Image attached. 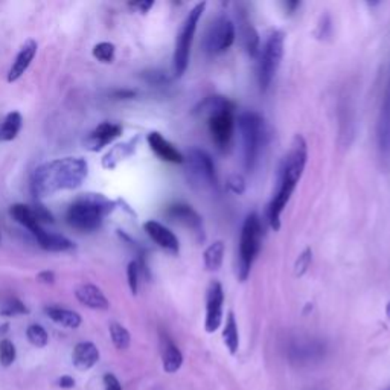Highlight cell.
I'll use <instances>...</instances> for the list:
<instances>
[{
	"instance_id": "cell-42",
	"label": "cell",
	"mask_w": 390,
	"mask_h": 390,
	"mask_svg": "<svg viewBox=\"0 0 390 390\" xmlns=\"http://www.w3.org/2000/svg\"><path fill=\"white\" fill-rule=\"evenodd\" d=\"M58 387L62 389H73L75 387V378L71 377V375H63V377H59L57 381Z\"/></svg>"
},
{
	"instance_id": "cell-30",
	"label": "cell",
	"mask_w": 390,
	"mask_h": 390,
	"mask_svg": "<svg viewBox=\"0 0 390 390\" xmlns=\"http://www.w3.org/2000/svg\"><path fill=\"white\" fill-rule=\"evenodd\" d=\"M110 337H111V342H113L116 349L125 351V349L130 348V343H131L130 333L127 331V329L122 325L116 324V322L110 325Z\"/></svg>"
},
{
	"instance_id": "cell-35",
	"label": "cell",
	"mask_w": 390,
	"mask_h": 390,
	"mask_svg": "<svg viewBox=\"0 0 390 390\" xmlns=\"http://www.w3.org/2000/svg\"><path fill=\"white\" fill-rule=\"evenodd\" d=\"M139 277H140V266L138 261H131L127 267V279H129V287L133 295H138L139 290Z\"/></svg>"
},
{
	"instance_id": "cell-31",
	"label": "cell",
	"mask_w": 390,
	"mask_h": 390,
	"mask_svg": "<svg viewBox=\"0 0 390 390\" xmlns=\"http://www.w3.org/2000/svg\"><path fill=\"white\" fill-rule=\"evenodd\" d=\"M28 313H29L28 306L17 297L8 299V301L3 302L2 308H0V314H2V316H5V317L24 316V314H28Z\"/></svg>"
},
{
	"instance_id": "cell-25",
	"label": "cell",
	"mask_w": 390,
	"mask_h": 390,
	"mask_svg": "<svg viewBox=\"0 0 390 390\" xmlns=\"http://www.w3.org/2000/svg\"><path fill=\"white\" fill-rule=\"evenodd\" d=\"M136 144H138V139H133L130 142H127V144H121V145H116L111 148L110 151L104 156L102 167L106 169H113L119 162L124 160L125 157L133 154L134 148H136Z\"/></svg>"
},
{
	"instance_id": "cell-1",
	"label": "cell",
	"mask_w": 390,
	"mask_h": 390,
	"mask_svg": "<svg viewBox=\"0 0 390 390\" xmlns=\"http://www.w3.org/2000/svg\"><path fill=\"white\" fill-rule=\"evenodd\" d=\"M89 174L87 162L81 157L55 159L34 171L32 192L37 197H49L59 191L77 189Z\"/></svg>"
},
{
	"instance_id": "cell-13",
	"label": "cell",
	"mask_w": 390,
	"mask_h": 390,
	"mask_svg": "<svg viewBox=\"0 0 390 390\" xmlns=\"http://www.w3.org/2000/svg\"><path fill=\"white\" fill-rule=\"evenodd\" d=\"M223 305H224V291L220 282H212L209 285L206 296V319L205 329L206 333L212 334L223 324Z\"/></svg>"
},
{
	"instance_id": "cell-22",
	"label": "cell",
	"mask_w": 390,
	"mask_h": 390,
	"mask_svg": "<svg viewBox=\"0 0 390 390\" xmlns=\"http://www.w3.org/2000/svg\"><path fill=\"white\" fill-rule=\"evenodd\" d=\"M34 238L37 239V243H39L41 249L48 252H69L75 247L71 239L58 234H49V232L44 229L37 232Z\"/></svg>"
},
{
	"instance_id": "cell-2",
	"label": "cell",
	"mask_w": 390,
	"mask_h": 390,
	"mask_svg": "<svg viewBox=\"0 0 390 390\" xmlns=\"http://www.w3.org/2000/svg\"><path fill=\"white\" fill-rule=\"evenodd\" d=\"M306 159H308V147H306V140L304 136L297 134L291 142L290 151L285 157L281 168L279 176V186H277V192L275 194L273 200L268 205V223L272 229L279 230L281 229V215L284 212L285 206L288 205L291 198L292 191L296 189L297 182L301 180Z\"/></svg>"
},
{
	"instance_id": "cell-6",
	"label": "cell",
	"mask_w": 390,
	"mask_h": 390,
	"mask_svg": "<svg viewBox=\"0 0 390 390\" xmlns=\"http://www.w3.org/2000/svg\"><path fill=\"white\" fill-rule=\"evenodd\" d=\"M262 244V223L258 214L247 215L241 229V239H239V261H238V276L245 281L250 275L254 259L258 258Z\"/></svg>"
},
{
	"instance_id": "cell-21",
	"label": "cell",
	"mask_w": 390,
	"mask_h": 390,
	"mask_svg": "<svg viewBox=\"0 0 390 390\" xmlns=\"http://www.w3.org/2000/svg\"><path fill=\"white\" fill-rule=\"evenodd\" d=\"M162 363L167 373H176L183 364V354L168 335H162Z\"/></svg>"
},
{
	"instance_id": "cell-23",
	"label": "cell",
	"mask_w": 390,
	"mask_h": 390,
	"mask_svg": "<svg viewBox=\"0 0 390 390\" xmlns=\"http://www.w3.org/2000/svg\"><path fill=\"white\" fill-rule=\"evenodd\" d=\"M44 313L48 314V317L50 320H54L55 324L62 325L64 328L77 329L82 322L78 313L66 310V308H59V306H46V308H44Z\"/></svg>"
},
{
	"instance_id": "cell-24",
	"label": "cell",
	"mask_w": 390,
	"mask_h": 390,
	"mask_svg": "<svg viewBox=\"0 0 390 390\" xmlns=\"http://www.w3.org/2000/svg\"><path fill=\"white\" fill-rule=\"evenodd\" d=\"M11 216L14 220H16L19 224H21L25 229H28L31 232L32 235H35L37 232H39L41 228V224L39 223V220L35 219L32 207L25 206V205H14L10 211Z\"/></svg>"
},
{
	"instance_id": "cell-12",
	"label": "cell",
	"mask_w": 390,
	"mask_h": 390,
	"mask_svg": "<svg viewBox=\"0 0 390 390\" xmlns=\"http://www.w3.org/2000/svg\"><path fill=\"white\" fill-rule=\"evenodd\" d=\"M325 343L316 339H296L290 343L288 357L292 363L308 364L325 357Z\"/></svg>"
},
{
	"instance_id": "cell-14",
	"label": "cell",
	"mask_w": 390,
	"mask_h": 390,
	"mask_svg": "<svg viewBox=\"0 0 390 390\" xmlns=\"http://www.w3.org/2000/svg\"><path fill=\"white\" fill-rule=\"evenodd\" d=\"M167 215L171 220H174L180 224H183L185 228L191 229L200 241L205 239V228H203V219H201L200 214L195 211V209L189 205L185 203H176L168 207Z\"/></svg>"
},
{
	"instance_id": "cell-29",
	"label": "cell",
	"mask_w": 390,
	"mask_h": 390,
	"mask_svg": "<svg viewBox=\"0 0 390 390\" xmlns=\"http://www.w3.org/2000/svg\"><path fill=\"white\" fill-rule=\"evenodd\" d=\"M241 40L244 48L247 50V54L254 57L259 54V37L258 32L254 31V28L249 24V21L244 20V24L241 26Z\"/></svg>"
},
{
	"instance_id": "cell-36",
	"label": "cell",
	"mask_w": 390,
	"mask_h": 390,
	"mask_svg": "<svg viewBox=\"0 0 390 390\" xmlns=\"http://www.w3.org/2000/svg\"><path fill=\"white\" fill-rule=\"evenodd\" d=\"M311 259H313L311 249H305L301 253V257L297 258L296 264H295V275L297 277H301V276H304L306 273V270H308L310 266H311Z\"/></svg>"
},
{
	"instance_id": "cell-40",
	"label": "cell",
	"mask_w": 390,
	"mask_h": 390,
	"mask_svg": "<svg viewBox=\"0 0 390 390\" xmlns=\"http://www.w3.org/2000/svg\"><path fill=\"white\" fill-rule=\"evenodd\" d=\"M147 80L151 82V84H163V82L168 81L167 75L162 73V72H148Z\"/></svg>"
},
{
	"instance_id": "cell-7",
	"label": "cell",
	"mask_w": 390,
	"mask_h": 390,
	"mask_svg": "<svg viewBox=\"0 0 390 390\" xmlns=\"http://www.w3.org/2000/svg\"><path fill=\"white\" fill-rule=\"evenodd\" d=\"M205 8H206L205 2L195 5L191 10V12L187 14V17L185 19L182 28H180V32L176 40V49H174V73L177 78L183 77V73L187 69V64H189V55H191L194 35H195V31H197V25H198L201 14H203Z\"/></svg>"
},
{
	"instance_id": "cell-45",
	"label": "cell",
	"mask_w": 390,
	"mask_h": 390,
	"mask_svg": "<svg viewBox=\"0 0 390 390\" xmlns=\"http://www.w3.org/2000/svg\"><path fill=\"white\" fill-rule=\"evenodd\" d=\"M387 316H389V319H390V304L387 305Z\"/></svg>"
},
{
	"instance_id": "cell-38",
	"label": "cell",
	"mask_w": 390,
	"mask_h": 390,
	"mask_svg": "<svg viewBox=\"0 0 390 390\" xmlns=\"http://www.w3.org/2000/svg\"><path fill=\"white\" fill-rule=\"evenodd\" d=\"M35 219L39 220V223H54V216L48 211V209H44L43 206H34L32 207Z\"/></svg>"
},
{
	"instance_id": "cell-27",
	"label": "cell",
	"mask_w": 390,
	"mask_h": 390,
	"mask_svg": "<svg viewBox=\"0 0 390 390\" xmlns=\"http://www.w3.org/2000/svg\"><path fill=\"white\" fill-rule=\"evenodd\" d=\"M223 340L230 354L235 355L239 349V333H238V324L234 313L228 314L226 325H224L223 329Z\"/></svg>"
},
{
	"instance_id": "cell-37",
	"label": "cell",
	"mask_w": 390,
	"mask_h": 390,
	"mask_svg": "<svg viewBox=\"0 0 390 390\" xmlns=\"http://www.w3.org/2000/svg\"><path fill=\"white\" fill-rule=\"evenodd\" d=\"M228 187L229 189L234 192V194H243L245 191V182H244V178L241 176H232L229 178V182H228Z\"/></svg>"
},
{
	"instance_id": "cell-39",
	"label": "cell",
	"mask_w": 390,
	"mask_h": 390,
	"mask_svg": "<svg viewBox=\"0 0 390 390\" xmlns=\"http://www.w3.org/2000/svg\"><path fill=\"white\" fill-rule=\"evenodd\" d=\"M102 381H104V389L106 390H122L121 382H119V380L115 377L113 373L104 375Z\"/></svg>"
},
{
	"instance_id": "cell-5",
	"label": "cell",
	"mask_w": 390,
	"mask_h": 390,
	"mask_svg": "<svg viewBox=\"0 0 390 390\" xmlns=\"http://www.w3.org/2000/svg\"><path fill=\"white\" fill-rule=\"evenodd\" d=\"M238 125L243 140L244 168L247 171H253L267 144V127L262 116L254 111H244L239 115Z\"/></svg>"
},
{
	"instance_id": "cell-41",
	"label": "cell",
	"mask_w": 390,
	"mask_h": 390,
	"mask_svg": "<svg viewBox=\"0 0 390 390\" xmlns=\"http://www.w3.org/2000/svg\"><path fill=\"white\" fill-rule=\"evenodd\" d=\"M153 6H154V2H151V0H149V2H133V3H130V8L138 10L142 14H147L149 10L153 8Z\"/></svg>"
},
{
	"instance_id": "cell-46",
	"label": "cell",
	"mask_w": 390,
	"mask_h": 390,
	"mask_svg": "<svg viewBox=\"0 0 390 390\" xmlns=\"http://www.w3.org/2000/svg\"><path fill=\"white\" fill-rule=\"evenodd\" d=\"M389 390H390V389H389Z\"/></svg>"
},
{
	"instance_id": "cell-16",
	"label": "cell",
	"mask_w": 390,
	"mask_h": 390,
	"mask_svg": "<svg viewBox=\"0 0 390 390\" xmlns=\"http://www.w3.org/2000/svg\"><path fill=\"white\" fill-rule=\"evenodd\" d=\"M144 229L148 236L151 238L157 245L162 247L165 252H168L171 254H178L180 252L178 238L172 234L168 228H165L159 221L149 220L144 224Z\"/></svg>"
},
{
	"instance_id": "cell-9",
	"label": "cell",
	"mask_w": 390,
	"mask_h": 390,
	"mask_svg": "<svg viewBox=\"0 0 390 390\" xmlns=\"http://www.w3.org/2000/svg\"><path fill=\"white\" fill-rule=\"evenodd\" d=\"M187 174L192 186L200 189H219V177L212 157L203 149L192 148L185 157Z\"/></svg>"
},
{
	"instance_id": "cell-28",
	"label": "cell",
	"mask_w": 390,
	"mask_h": 390,
	"mask_svg": "<svg viewBox=\"0 0 390 390\" xmlns=\"http://www.w3.org/2000/svg\"><path fill=\"white\" fill-rule=\"evenodd\" d=\"M224 252H226V245H224L223 241H215L214 244L209 245L203 254L206 268L211 270V272H216L223 266Z\"/></svg>"
},
{
	"instance_id": "cell-44",
	"label": "cell",
	"mask_w": 390,
	"mask_h": 390,
	"mask_svg": "<svg viewBox=\"0 0 390 390\" xmlns=\"http://www.w3.org/2000/svg\"><path fill=\"white\" fill-rule=\"evenodd\" d=\"M134 95H136V93L131 92V90H118V92L115 93L116 98H124V100H125V98H133Z\"/></svg>"
},
{
	"instance_id": "cell-43",
	"label": "cell",
	"mask_w": 390,
	"mask_h": 390,
	"mask_svg": "<svg viewBox=\"0 0 390 390\" xmlns=\"http://www.w3.org/2000/svg\"><path fill=\"white\" fill-rule=\"evenodd\" d=\"M37 279H39L41 284H54L55 282V273L46 270V272L39 273V276H37Z\"/></svg>"
},
{
	"instance_id": "cell-17",
	"label": "cell",
	"mask_w": 390,
	"mask_h": 390,
	"mask_svg": "<svg viewBox=\"0 0 390 390\" xmlns=\"http://www.w3.org/2000/svg\"><path fill=\"white\" fill-rule=\"evenodd\" d=\"M148 144L157 157L169 163H185V156L165 139L160 133L153 131L148 134Z\"/></svg>"
},
{
	"instance_id": "cell-32",
	"label": "cell",
	"mask_w": 390,
	"mask_h": 390,
	"mask_svg": "<svg viewBox=\"0 0 390 390\" xmlns=\"http://www.w3.org/2000/svg\"><path fill=\"white\" fill-rule=\"evenodd\" d=\"M26 337L29 343L35 348H44L49 343V335L46 329L40 325H29L26 329Z\"/></svg>"
},
{
	"instance_id": "cell-11",
	"label": "cell",
	"mask_w": 390,
	"mask_h": 390,
	"mask_svg": "<svg viewBox=\"0 0 390 390\" xmlns=\"http://www.w3.org/2000/svg\"><path fill=\"white\" fill-rule=\"evenodd\" d=\"M377 142L380 159L386 168H390V73L384 93H382L377 125Z\"/></svg>"
},
{
	"instance_id": "cell-3",
	"label": "cell",
	"mask_w": 390,
	"mask_h": 390,
	"mask_svg": "<svg viewBox=\"0 0 390 390\" xmlns=\"http://www.w3.org/2000/svg\"><path fill=\"white\" fill-rule=\"evenodd\" d=\"M200 113L207 115L209 133L216 149L228 153L235 131V104L223 96H211L200 104Z\"/></svg>"
},
{
	"instance_id": "cell-8",
	"label": "cell",
	"mask_w": 390,
	"mask_h": 390,
	"mask_svg": "<svg viewBox=\"0 0 390 390\" xmlns=\"http://www.w3.org/2000/svg\"><path fill=\"white\" fill-rule=\"evenodd\" d=\"M284 44L285 37L281 31H275L268 35L264 48L259 50V63H258V82L262 92L272 84L279 69L282 57H284Z\"/></svg>"
},
{
	"instance_id": "cell-10",
	"label": "cell",
	"mask_w": 390,
	"mask_h": 390,
	"mask_svg": "<svg viewBox=\"0 0 390 390\" xmlns=\"http://www.w3.org/2000/svg\"><path fill=\"white\" fill-rule=\"evenodd\" d=\"M236 31L234 21L228 17H219L209 26L205 35V50L209 55H220L230 49L235 41Z\"/></svg>"
},
{
	"instance_id": "cell-4",
	"label": "cell",
	"mask_w": 390,
	"mask_h": 390,
	"mask_svg": "<svg viewBox=\"0 0 390 390\" xmlns=\"http://www.w3.org/2000/svg\"><path fill=\"white\" fill-rule=\"evenodd\" d=\"M115 205L101 194H86L67 209L66 220L71 228L81 232H93L101 228L104 219Z\"/></svg>"
},
{
	"instance_id": "cell-19",
	"label": "cell",
	"mask_w": 390,
	"mask_h": 390,
	"mask_svg": "<svg viewBox=\"0 0 390 390\" xmlns=\"http://www.w3.org/2000/svg\"><path fill=\"white\" fill-rule=\"evenodd\" d=\"M75 296H77L78 302L81 305L87 306V308L100 310V311H106L110 308L109 299L100 288L95 287V285L90 284L81 285V287H78L77 291H75Z\"/></svg>"
},
{
	"instance_id": "cell-34",
	"label": "cell",
	"mask_w": 390,
	"mask_h": 390,
	"mask_svg": "<svg viewBox=\"0 0 390 390\" xmlns=\"http://www.w3.org/2000/svg\"><path fill=\"white\" fill-rule=\"evenodd\" d=\"M17 351L14 343L8 339H3L0 342V364L3 367H10L14 362H16Z\"/></svg>"
},
{
	"instance_id": "cell-18",
	"label": "cell",
	"mask_w": 390,
	"mask_h": 390,
	"mask_svg": "<svg viewBox=\"0 0 390 390\" xmlns=\"http://www.w3.org/2000/svg\"><path fill=\"white\" fill-rule=\"evenodd\" d=\"M37 49H39V46H37L34 40H28L24 46L20 48L16 59H14V63L8 71V82L17 81L21 75L28 71V67L31 66L32 59L37 55Z\"/></svg>"
},
{
	"instance_id": "cell-20",
	"label": "cell",
	"mask_w": 390,
	"mask_h": 390,
	"mask_svg": "<svg viewBox=\"0 0 390 390\" xmlns=\"http://www.w3.org/2000/svg\"><path fill=\"white\" fill-rule=\"evenodd\" d=\"M72 362L78 371H89L100 362V351L92 342H81L73 349Z\"/></svg>"
},
{
	"instance_id": "cell-26",
	"label": "cell",
	"mask_w": 390,
	"mask_h": 390,
	"mask_svg": "<svg viewBox=\"0 0 390 390\" xmlns=\"http://www.w3.org/2000/svg\"><path fill=\"white\" fill-rule=\"evenodd\" d=\"M21 125H24V118H21L19 111H11V113L6 115L2 127H0V140L10 142L16 139L21 130Z\"/></svg>"
},
{
	"instance_id": "cell-33",
	"label": "cell",
	"mask_w": 390,
	"mask_h": 390,
	"mask_svg": "<svg viewBox=\"0 0 390 390\" xmlns=\"http://www.w3.org/2000/svg\"><path fill=\"white\" fill-rule=\"evenodd\" d=\"M115 52H116V48L113 43L102 41V43H98L93 48V57L101 63H111L115 59Z\"/></svg>"
},
{
	"instance_id": "cell-15",
	"label": "cell",
	"mask_w": 390,
	"mask_h": 390,
	"mask_svg": "<svg viewBox=\"0 0 390 390\" xmlns=\"http://www.w3.org/2000/svg\"><path fill=\"white\" fill-rule=\"evenodd\" d=\"M122 134V127L113 122H102L93 131L89 133L84 145L90 151H101L104 147L111 144Z\"/></svg>"
}]
</instances>
